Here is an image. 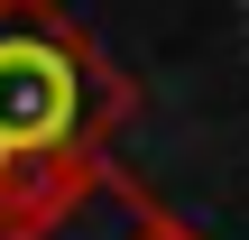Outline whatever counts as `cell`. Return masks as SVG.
Returning a JSON list of instances; mask_svg holds the SVG:
<instances>
[{"label": "cell", "mask_w": 249, "mask_h": 240, "mask_svg": "<svg viewBox=\"0 0 249 240\" xmlns=\"http://www.w3.org/2000/svg\"><path fill=\"white\" fill-rule=\"evenodd\" d=\"M28 240H203V231H194L176 203H157L129 166H111V157H102V166L83 176V194H74L46 231H28Z\"/></svg>", "instance_id": "7a4b0ae2"}, {"label": "cell", "mask_w": 249, "mask_h": 240, "mask_svg": "<svg viewBox=\"0 0 249 240\" xmlns=\"http://www.w3.org/2000/svg\"><path fill=\"white\" fill-rule=\"evenodd\" d=\"M129 102V74L65 0H0V176H92Z\"/></svg>", "instance_id": "6da1fadb"}]
</instances>
